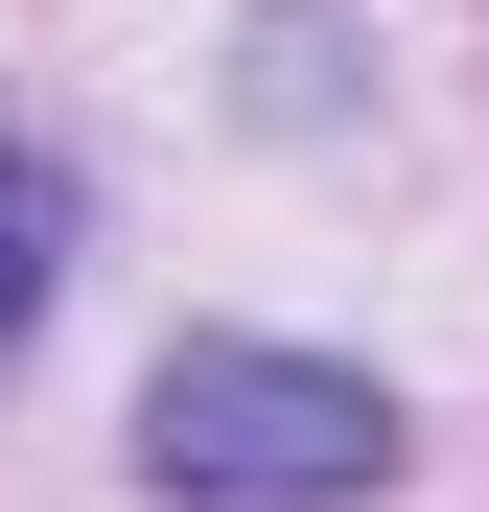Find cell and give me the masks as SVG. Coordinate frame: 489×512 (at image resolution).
<instances>
[{
    "mask_svg": "<svg viewBox=\"0 0 489 512\" xmlns=\"http://www.w3.org/2000/svg\"><path fill=\"white\" fill-rule=\"evenodd\" d=\"M140 466L187 512H350L396 489V396L326 373V350H233V326H187V350L140 373Z\"/></svg>",
    "mask_w": 489,
    "mask_h": 512,
    "instance_id": "obj_1",
    "label": "cell"
},
{
    "mask_svg": "<svg viewBox=\"0 0 489 512\" xmlns=\"http://www.w3.org/2000/svg\"><path fill=\"white\" fill-rule=\"evenodd\" d=\"M47 280H70V163H47V140H0V350L47 326Z\"/></svg>",
    "mask_w": 489,
    "mask_h": 512,
    "instance_id": "obj_2",
    "label": "cell"
}]
</instances>
